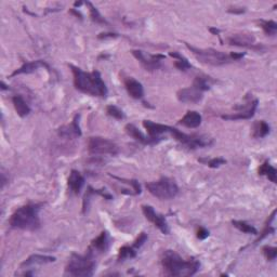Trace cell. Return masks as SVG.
<instances>
[{
  "label": "cell",
  "instance_id": "cell-19",
  "mask_svg": "<svg viewBox=\"0 0 277 277\" xmlns=\"http://www.w3.org/2000/svg\"><path fill=\"white\" fill-rule=\"evenodd\" d=\"M55 258L51 256H43V254H32L28 257L25 261L22 262L21 269L24 268H30L34 267V265H42V264H48L55 262Z\"/></svg>",
  "mask_w": 277,
  "mask_h": 277
},
{
  "label": "cell",
  "instance_id": "cell-4",
  "mask_svg": "<svg viewBox=\"0 0 277 277\" xmlns=\"http://www.w3.org/2000/svg\"><path fill=\"white\" fill-rule=\"evenodd\" d=\"M43 207V203H27L16 209L9 220L11 228L24 231H36L40 228L39 211Z\"/></svg>",
  "mask_w": 277,
  "mask_h": 277
},
{
  "label": "cell",
  "instance_id": "cell-6",
  "mask_svg": "<svg viewBox=\"0 0 277 277\" xmlns=\"http://www.w3.org/2000/svg\"><path fill=\"white\" fill-rule=\"evenodd\" d=\"M185 44L191 52L193 53L196 58L198 59V61H200L203 64L211 65V66H221L233 62L231 59L230 54L222 52V51H219L212 48H208V49L195 48L193 46H191V44H189L188 42H185Z\"/></svg>",
  "mask_w": 277,
  "mask_h": 277
},
{
  "label": "cell",
  "instance_id": "cell-15",
  "mask_svg": "<svg viewBox=\"0 0 277 277\" xmlns=\"http://www.w3.org/2000/svg\"><path fill=\"white\" fill-rule=\"evenodd\" d=\"M79 119H80V115L76 114L72 123L61 127L58 130L60 137L64 138V139H69V140H73V139L81 137V129H80V126H79Z\"/></svg>",
  "mask_w": 277,
  "mask_h": 277
},
{
  "label": "cell",
  "instance_id": "cell-34",
  "mask_svg": "<svg viewBox=\"0 0 277 277\" xmlns=\"http://www.w3.org/2000/svg\"><path fill=\"white\" fill-rule=\"evenodd\" d=\"M146 240H148V235H146L145 233H141V234L139 235L138 238L134 240V242L132 244V247L135 248V249L138 250V249H140V248L144 245V242H145Z\"/></svg>",
  "mask_w": 277,
  "mask_h": 277
},
{
  "label": "cell",
  "instance_id": "cell-22",
  "mask_svg": "<svg viewBox=\"0 0 277 277\" xmlns=\"http://www.w3.org/2000/svg\"><path fill=\"white\" fill-rule=\"evenodd\" d=\"M12 103H13V106H14L16 113H18V115L20 117L24 118L30 115L31 107L28 106L26 101L22 98L21 95H14V97L12 98Z\"/></svg>",
  "mask_w": 277,
  "mask_h": 277
},
{
  "label": "cell",
  "instance_id": "cell-16",
  "mask_svg": "<svg viewBox=\"0 0 277 277\" xmlns=\"http://www.w3.org/2000/svg\"><path fill=\"white\" fill-rule=\"evenodd\" d=\"M126 133L130 137L133 138L135 141L138 142L142 143L144 145H153V144H157L158 142H160L162 140V138H151V137H145V135L140 131V130L135 127L132 123H128L125 127Z\"/></svg>",
  "mask_w": 277,
  "mask_h": 277
},
{
  "label": "cell",
  "instance_id": "cell-30",
  "mask_svg": "<svg viewBox=\"0 0 277 277\" xmlns=\"http://www.w3.org/2000/svg\"><path fill=\"white\" fill-rule=\"evenodd\" d=\"M106 113L107 115L115 118L117 120H121L125 118V114H123V112L119 109V107H117L115 105H109L106 107Z\"/></svg>",
  "mask_w": 277,
  "mask_h": 277
},
{
  "label": "cell",
  "instance_id": "cell-5",
  "mask_svg": "<svg viewBox=\"0 0 277 277\" xmlns=\"http://www.w3.org/2000/svg\"><path fill=\"white\" fill-rule=\"evenodd\" d=\"M95 270L94 258L90 254L81 256V254L72 253L65 268V273L67 275L75 277H89L92 276Z\"/></svg>",
  "mask_w": 277,
  "mask_h": 277
},
{
  "label": "cell",
  "instance_id": "cell-36",
  "mask_svg": "<svg viewBox=\"0 0 277 277\" xmlns=\"http://www.w3.org/2000/svg\"><path fill=\"white\" fill-rule=\"evenodd\" d=\"M246 11L245 8H241V7H232L228 9V12L229 13H233V14H241L244 13Z\"/></svg>",
  "mask_w": 277,
  "mask_h": 277
},
{
  "label": "cell",
  "instance_id": "cell-35",
  "mask_svg": "<svg viewBox=\"0 0 277 277\" xmlns=\"http://www.w3.org/2000/svg\"><path fill=\"white\" fill-rule=\"evenodd\" d=\"M196 236H197V238L198 239H206L207 237L209 236V232L206 230V229H203V228H198L197 229V232H196Z\"/></svg>",
  "mask_w": 277,
  "mask_h": 277
},
{
  "label": "cell",
  "instance_id": "cell-32",
  "mask_svg": "<svg viewBox=\"0 0 277 277\" xmlns=\"http://www.w3.org/2000/svg\"><path fill=\"white\" fill-rule=\"evenodd\" d=\"M201 162H205L208 167L210 168H218L221 165H224V163H227V160L224 159V158L221 157H216V158H212V159H209V160H203L200 159Z\"/></svg>",
  "mask_w": 277,
  "mask_h": 277
},
{
  "label": "cell",
  "instance_id": "cell-1",
  "mask_svg": "<svg viewBox=\"0 0 277 277\" xmlns=\"http://www.w3.org/2000/svg\"><path fill=\"white\" fill-rule=\"evenodd\" d=\"M143 127L146 129L151 138H161L162 133H169L176 139L181 144L185 145L189 149H198L206 148L213 144V139L206 137V135L198 134H186L179 131L177 128H173L162 123H157L151 120H144Z\"/></svg>",
  "mask_w": 277,
  "mask_h": 277
},
{
  "label": "cell",
  "instance_id": "cell-33",
  "mask_svg": "<svg viewBox=\"0 0 277 277\" xmlns=\"http://www.w3.org/2000/svg\"><path fill=\"white\" fill-rule=\"evenodd\" d=\"M113 178L118 180V181H122V182L128 183L129 185H131L132 190L134 191V195H138V194L141 193V186H140V184H139L137 180H125V179H121V178H118V177H113Z\"/></svg>",
  "mask_w": 277,
  "mask_h": 277
},
{
  "label": "cell",
  "instance_id": "cell-31",
  "mask_svg": "<svg viewBox=\"0 0 277 277\" xmlns=\"http://www.w3.org/2000/svg\"><path fill=\"white\" fill-rule=\"evenodd\" d=\"M262 252L268 261H274L277 257V248L272 246H264L262 248Z\"/></svg>",
  "mask_w": 277,
  "mask_h": 277
},
{
  "label": "cell",
  "instance_id": "cell-9",
  "mask_svg": "<svg viewBox=\"0 0 277 277\" xmlns=\"http://www.w3.org/2000/svg\"><path fill=\"white\" fill-rule=\"evenodd\" d=\"M248 102L244 105H237L235 106V110L238 112L230 115H222L221 118L225 120H238V119H250L253 117L254 113L257 111V107L259 104V101L257 99H252V97H247Z\"/></svg>",
  "mask_w": 277,
  "mask_h": 277
},
{
  "label": "cell",
  "instance_id": "cell-40",
  "mask_svg": "<svg viewBox=\"0 0 277 277\" xmlns=\"http://www.w3.org/2000/svg\"><path fill=\"white\" fill-rule=\"evenodd\" d=\"M1 89H2V90H8V89H9L7 86H5L3 81H1Z\"/></svg>",
  "mask_w": 277,
  "mask_h": 277
},
{
  "label": "cell",
  "instance_id": "cell-39",
  "mask_svg": "<svg viewBox=\"0 0 277 277\" xmlns=\"http://www.w3.org/2000/svg\"><path fill=\"white\" fill-rule=\"evenodd\" d=\"M209 31H210V33H212L213 35H216V36H219L220 33H221V31H220L219 28H216V27H210V28H209Z\"/></svg>",
  "mask_w": 277,
  "mask_h": 277
},
{
  "label": "cell",
  "instance_id": "cell-21",
  "mask_svg": "<svg viewBox=\"0 0 277 277\" xmlns=\"http://www.w3.org/2000/svg\"><path fill=\"white\" fill-rule=\"evenodd\" d=\"M67 184H69V188L72 193L79 194L84 185V178L79 171L72 170L69 180H67Z\"/></svg>",
  "mask_w": 277,
  "mask_h": 277
},
{
  "label": "cell",
  "instance_id": "cell-29",
  "mask_svg": "<svg viewBox=\"0 0 277 277\" xmlns=\"http://www.w3.org/2000/svg\"><path fill=\"white\" fill-rule=\"evenodd\" d=\"M259 23H260V26H261V28L263 30V32L267 34L268 36H274V35H276L277 24L275 23L274 21L260 20Z\"/></svg>",
  "mask_w": 277,
  "mask_h": 277
},
{
  "label": "cell",
  "instance_id": "cell-20",
  "mask_svg": "<svg viewBox=\"0 0 277 277\" xmlns=\"http://www.w3.org/2000/svg\"><path fill=\"white\" fill-rule=\"evenodd\" d=\"M179 125L190 129H195L201 125V115L196 111H189L184 117H182V119L179 120Z\"/></svg>",
  "mask_w": 277,
  "mask_h": 277
},
{
  "label": "cell",
  "instance_id": "cell-18",
  "mask_svg": "<svg viewBox=\"0 0 277 277\" xmlns=\"http://www.w3.org/2000/svg\"><path fill=\"white\" fill-rule=\"evenodd\" d=\"M125 87L128 94L130 97L135 99V100H140L143 98L144 95V89L142 83L139 82L138 80H135L134 78L129 77L127 79H125Z\"/></svg>",
  "mask_w": 277,
  "mask_h": 277
},
{
  "label": "cell",
  "instance_id": "cell-38",
  "mask_svg": "<svg viewBox=\"0 0 277 277\" xmlns=\"http://www.w3.org/2000/svg\"><path fill=\"white\" fill-rule=\"evenodd\" d=\"M230 56L232 61H238L240 59H242L245 56V53H236V52H231Z\"/></svg>",
  "mask_w": 277,
  "mask_h": 277
},
{
  "label": "cell",
  "instance_id": "cell-24",
  "mask_svg": "<svg viewBox=\"0 0 277 277\" xmlns=\"http://www.w3.org/2000/svg\"><path fill=\"white\" fill-rule=\"evenodd\" d=\"M259 174L260 176L267 177L271 182L276 183L277 182V171L276 169L271 165L269 161H264L259 168Z\"/></svg>",
  "mask_w": 277,
  "mask_h": 277
},
{
  "label": "cell",
  "instance_id": "cell-10",
  "mask_svg": "<svg viewBox=\"0 0 277 277\" xmlns=\"http://www.w3.org/2000/svg\"><path fill=\"white\" fill-rule=\"evenodd\" d=\"M131 53L146 71L158 70L161 66V61L166 59V56L162 54H146L141 50H132Z\"/></svg>",
  "mask_w": 277,
  "mask_h": 277
},
{
  "label": "cell",
  "instance_id": "cell-25",
  "mask_svg": "<svg viewBox=\"0 0 277 277\" xmlns=\"http://www.w3.org/2000/svg\"><path fill=\"white\" fill-rule=\"evenodd\" d=\"M169 55L171 56V58L173 59H176V62H174V66L177 67L178 70L180 71H188L190 69H192V64L189 62V60L184 58V56L182 54H180L179 52H170L169 53Z\"/></svg>",
  "mask_w": 277,
  "mask_h": 277
},
{
  "label": "cell",
  "instance_id": "cell-37",
  "mask_svg": "<svg viewBox=\"0 0 277 277\" xmlns=\"http://www.w3.org/2000/svg\"><path fill=\"white\" fill-rule=\"evenodd\" d=\"M118 35L117 34H113V33H102L98 36L99 39H105V38H115Z\"/></svg>",
  "mask_w": 277,
  "mask_h": 277
},
{
  "label": "cell",
  "instance_id": "cell-11",
  "mask_svg": "<svg viewBox=\"0 0 277 277\" xmlns=\"http://www.w3.org/2000/svg\"><path fill=\"white\" fill-rule=\"evenodd\" d=\"M142 211H143V214L145 216V218L148 219L150 222L154 224L155 227L158 230H159L162 234L168 235L169 233H170V229H169V225L166 221L165 217H163L162 214L157 213L154 210V208H153L152 206L143 205L142 206Z\"/></svg>",
  "mask_w": 277,
  "mask_h": 277
},
{
  "label": "cell",
  "instance_id": "cell-23",
  "mask_svg": "<svg viewBox=\"0 0 277 277\" xmlns=\"http://www.w3.org/2000/svg\"><path fill=\"white\" fill-rule=\"evenodd\" d=\"M270 130L271 128L267 121L264 120L257 121L252 128V137L256 139L265 138L270 133Z\"/></svg>",
  "mask_w": 277,
  "mask_h": 277
},
{
  "label": "cell",
  "instance_id": "cell-3",
  "mask_svg": "<svg viewBox=\"0 0 277 277\" xmlns=\"http://www.w3.org/2000/svg\"><path fill=\"white\" fill-rule=\"evenodd\" d=\"M161 265L165 274L169 276H193L200 268L198 260L194 258L184 260L173 250H165L161 256Z\"/></svg>",
  "mask_w": 277,
  "mask_h": 277
},
{
  "label": "cell",
  "instance_id": "cell-14",
  "mask_svg": "<svg viewBox=\"0 0 277 277\" xmlns=\"http://www.w3.org/2000/svg\"><path fill=\"white\" fill-rule=\"evenodd\" d=\"M228 42L231 46L244 47V48H252L260 50L262 48L261 44L256 43V38L250 34H235V35L228 38Z\"/></svg>",
  "mask_w": 277,
  "mask_h": 277
},
{
  "label": "cell",
  "instance_id": "cell-7",
  "mask_svg": "<svg viewBox=\"0 0 277 277\" xmlns=\"http://www.w3.org/2000/svg\"><path fill=\"white\" fill-rule=\"evenodd\" d=\"M146 189L153 196L161 200L172 199L179 193V188L176 181L167 177H162L158 181L146 183Z\"/></svg>",
  "mask_w": 277,
  "mask_h": 277
},
{
  "label": "cell",
  "instance_id": "cell-17",
  "mask_svg": "<svg viewBox=\"0 0 277 277\" xmlns=\"http://www.w3.org/2000/svg\"><path fill=\"white\" fill-rule=\"evenodd\" d=\"M41 67H44V69H49V65L42 60L26 62V63L22 65L19 70L14 71L12 74L10 75V78L21 75V74H31V73H34L35 71H37L38 69H41Z\"/></svg>",
  "mask_w": 277,
  "mask_h": 277
},
{
  "label": "cell",
  "instance_id": "cell-13",
  "mask_svg": "<svg viewBox=\"0 0 277 277\" xmlns=\"http://www.w3.org/2000/svg\"><path fill=\"white\" fill-rule=\"evenodd\" d=\"M109 246H110L109 233H107L106 231H103L97 238L91 241V244L89 245L87 249V253L94 258L99 256V254L104 253L107 249H109Z\"/></svg>",
  "mask_w": 277,
  "mask_h": 277
},
{
  "label": "cell",
  "instance_id": "cell-2",
  "mask_svg": "<svg viewBox=\"0 0 277 277\" xmlns=\"http://www.w3.org/2000/svg\"><path fill=\"white\" fill-rule=\"evenodd\" d=\"M70 67L74 75V86L78 91L91 95V97L106 98L109 90L102 79L100 72L93 71L91 73H86L72 64Z\"/></svg>",
  "mask_w": 277,
  "mask_h": 277
},
{
  "label": "cell",
  "instance_id": "cell-27",
  "mask_svg": "<svg viewBox=\"0 0 277 277\" xmlns=\"http://www.w3.org/2000/svg\"><path fill=\"white\" fill-rule=\"evenodd\" d=\"M232 224H233V227L236 228L237 230H239L242 233H246V234H252V235H257L258 234V231L257 229L252 227V225L248 224L245 221H232Z\"/></svg>",
  "mask_w": 277,
  "mask_h": 277
},
{
  "label": "cell",
  "instance_id": "cell-26",
  "mask_svg": "<svg viewBox=\"0 0 277 277\" xmlns=\"http://www.w3.org/2000/svg\"><path fill=\"white\" fill-rule=\"evenodd\" d=\"M137 257V249L132 246H123L119 249L118 252V261H125L127 259H133Z\"/></svg>",
  "mask_w": 277,
  "mask_h": 277
},
{
  "label": "cell",
  "instance_id": "cell-28",
  "mask_svg": "<svg viewBox=\"0 0 277 277\" xmlns=\"http://www.w3.org/2000/svg\"><path fill=\"white\" fill-rule=\"evenodd\" d=\"M86 4L89 7V11H90V18H91V20L94 22V23H98V24H109V22H107L103 16H102L100 14V12L98 11V9L94 7V5L91 3V2H89L87 1Z\"/></svg>",
  "mask_w": 277,
  "mask_h": 277
},
{
  "label": "cell",
  "instance_id": "cell-12",
  "mask_svg": "<svg viewBox=\"0 0 277 277\" xmlns=\"http://www.w3.org/2000/svg\"><path fill=\"white\" fill-rule=\"evenodd\" d=\"M177 98L180 102H182V103L196 104V103H199V102L202 100L203 91L193 83L189 88L180 89L177 92Z\"/></svg>",
  "mask_w": 277,
  "mask_h": 277
},
{
  "label": "cell",
  "instance_id": "cell-8",
  "mask_svg": "<svg viewBox=\"0 0 277 277\" xmlns=\"http://www.w3.org/2000/svg\"><path fill=\"white\" fill-rule=\"evenodd\" d=\"M88 151L91 155H112L115 156L119 153L118 145L113 141L101 138L91 137L88 141Z\"/></svg>",
  "mask_w": 277,
  "mask_h": 277
}]
</instances>
